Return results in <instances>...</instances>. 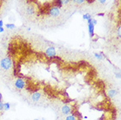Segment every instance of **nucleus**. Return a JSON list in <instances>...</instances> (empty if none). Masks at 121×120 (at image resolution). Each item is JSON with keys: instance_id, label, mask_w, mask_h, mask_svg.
Listing matches in <instances>:
<instances>
[{"instance_id": "f257e3e1", "label": "nucleus", "mask_w": 121, "mask_h": 120, "mask_svg": "<svg viewBox=\"0 0 121 120\" xmlns=\"http://www.w3.org/2000/svg\"><path fill=\"white\" fill-rule=\"evenodd\" d=\"M12 60L10 58H4L0 61V66L4 70H9L12 66Z\"/></svg>"}, {"instance_id": "f03ea898", "label": "nucleus", "mask_w": 121, "mask_h": 120, "mask_svg": "<svg viewBox=\"0 0 121 120\" xmlns=\"http://www.w3.org/2000/svg\"><path fill=\"white\" fill-rule=\"evenodd\" d=\"M26 86V81H24V79H22L21 78H17L15 81V87L17 89H24Z\"/></svg>"}, {"instance_id": "7ed1b4c3", "label": "nucleus", "mask_w": 121, "mask_h": 120, "mask_svg": "<svg viewBox=\"0 0 121 120\" xmlns=\"http://www.w3.org/2000/svg\"><path fill=\"white\" fill-rule=\"evenodd\" d=\"M60 13V10L58 6H53L49 9V14L52 17H57Z\"/></svg>"}, {"instance_id": "20e7f679", "label": "nucleus", "mask_w": 121, "mask_h": 120, "mask_svg": "<svg viewBox=\"0 0 121 120\" xmlns=\"http://www.w3.org/2000/svg\"><path fill=\"white\" fill-rule=\"evenodd\" d=\"M47 56H48L50 58H53L56 56V48L54 47H50L46 50V52H45Z\"/></svg>"}, {"instance_id": "39448f33", "label": "nucleus", "mask_w": 121, "mask_h": 120, "mask_svg": "<svg viewBox=\"0 0 121 120\" xmlns=\"http://www.w3.org/2000/svg\"><path fill=\"white\" fill-rule=\"evenodd\" d=\"M61 112H62V113L63 115H68L71 113V108H70L69 105L65 104V105L63 106L62 108H61Z\"/></svg>"}, {"instance_id": "423d86ee", "label": "nucleus", "mask_w": 121, "mask_h": 120, "mask_svg": "<svg viewBox=\"0 0 121 120\" xmlns=\"http://www.w3.org/2000/svg\"><path fill=\"white\" fill-rule=\"evenodd\" d=\"M40 97H41V94H40V92H33L31 96V98L33 99V101H35V102L38 101L39 99H40Z\"/></svg>"}, {"instance_id": "0eeeda50", "label": "nucleus", "mask_w": 121, "mask_h": 120, "mask_svg": "<svg viewBox=\"0 0 121 120\" xmlns=\"http://www.w3.org/2000/svg\"><path fill=\"white\" fill-rule=\"evenodd\" d=\"M88 28H89V33H90L91 37H93L94 35V25L92 23H89Z\"/></svg>"}, {"instance_id": "6e6552de", "label": "nucleus", "mask_w": 121, "mask_h": 120, "mask_svg": "<svg viewBox=\"0 0 121 120\" xmlns=\"http://www.w3.org/2000/svg\"><path fill=\"white\" fill-rule=\"evenodd\" d=\"M108 95L110 98H113V97H115L116 95H117V91H116V89H110V90H108Z\"/></svg>"}, {"instance_id": "1a4fd4ad", "label": "nucleus", "mask_w": 121, "mask_h": 120, "mask_svg": "<svg viewBox=\"0 0 121 120\" xmlns=\"http://www.w3.org/2000/svg\"><path fill=\"white\" fill-rule=\"evenodd\" d=\"M26 12H27L28 14L32 15V14H33L34 12H35V10H34V8L33 7V6H29V7L27 8V10H26Z\"/></svg>"}, {"instance_id": "9d476101", "label": "nucleus", "mask_w": 121, "mask_h": 120, "mask_svg": "<svg viewBox=\"0 0 121 120\" xmlns=\"http://www.w3.org/2000/svg\"><path fill=\"white\" fill-rule=\"evenodd\" d=\"M65 120H76V118H75L74 115H68L67 117H66V119Z\"/></svg>"}, {"instance_id": "9b49d317", "label": "nucleus", "mask_w": 121, "mask_h": 120, "mask_svg": "<svg viewBox=\"0 0 121 120\" xmlns=\"http://www.w3.org/2000/svg\"><path fill=\"white\" fill-rule=\"evenodd\" d=\"M10 108V104L9 103H3V110L4 111H8Z\"/></svg>"}, {"instance_id": "f8f14e48", "label": "nucleus", "mask_w": 121, "mask_h": 120, "mask_svg": "<svg viewBox=\"0 0 121 120\" xmlns=\"http://www.w3.org/2000/svg\"><path fill=\"white\" fill-rule=\"evenodd\" d=\"M83 19L84 20H90V19H91V15L90 14V13H86V14H84L83 15Z\"/></svg>"}, {"instance_id": "ddd939ff", "label": "nucleus", "mask_w": 121, "mask_h": 120, "mask_svg": "<svg viewBox=\"0 0 121 120\" xmlns=\"http://www.w3.org/2000/svg\"><path fill=\"white\" fill-rule=\"evenodd\" d=\"M6 27L7 29H14L15 25H14V24H6Z\"/></svg>"}, {"instance_id": "4468645a", "label": "nucleus", "mask_w": 121, "mask_h": 120, "mask_svg": "<svg viewBox=\"0 0 121 120\" xmlns=\"http://www.w3.org/2000/svg\"><path fill=\"white\" fill-rule=\"evenodd\" d=\"M94 55H95V57L97 58V59H99V60H101L102 58H103V56H102L100 54H98V53H95L94 54Z\"/></svg>"}, {"instance_id": "2eb2a0df", "label": "nucleus", "mask_w": 121, "mask_h": 120, "mask_svg": "<svg viewBox=\"0 0 121 120\" xmlns=\"http://www.w3.org/2000/svg\"><path fill=\"white\" fill-rule=\"evenodd\" d=\"M3 110V103L0 100V112H2Z\"/></svg>"}, {"instance_id": "dca6fc26", "label": "nucleus", "mask_w": 121, "mask_h": 120, "mask_svg": "<svg viewBox=\"0 0 121 120\" xmlns=\"http://www.w3.org/2000/svg\"><path fill=\"white\" fill-rule=\"evenodd\" d=\"M120 31H121V29H120V26H119V28H118V37L120 38L121 37V33H120Z\"/></svg>"}, {"instance_id": "f3484780", "label": "nucleus", "mask_w": 121, "mask_h": 120, "mask_svg": "<svg viewBox=\"0 0 121 120\" xmlns=\"http://www.w3.org/2000/svg\"><path fill=\"white\" fill-rule=\"evenodd\" d=\"M74 2H75V3H78V4H82V3H83L85 1H84V0H79V1H78V0H76V1H74Z\"/></svg>"}, {"instance_id": "a211bd4d", "label": "nucleus", "mask_w": 121, "mask_h": 120, "mask_svg": "<svg viewBox=\"0 0 121 120\" xmlns=\"http://www.w3.org/2000/svg\"><path fill=\"white\" fill-rule=\"evenodd\" d=\"M3 26V20H0V27Z\"/></svg>"}, {"instance_id": "6ab92c4d", "label": "nucleus", "mask_w": 121, "mask_h": 120, "mask_svg": "<svg viewBox=\"0 0 121 120\" xmlns=\"http://www.w3.org/2000/svg\"><path fill=\"white\" fill-rule=\"evenodd\" d=\"M3 32H4V29H3V27H0V33H3Z\"/></svg>"}, {"instance_id": "aec40b11", "label": "nucleus", "mask_w": 121, "mask_h": 120, "mask_svg": "<svg viewBox=\"0 0 121 120\" xmlns=\"http://www.w3.org/2000/svg\"><path fill=\"white\" fill-rule=\"evenodd\" d=\"M100 3H101L102 4H104V3H105V1H104H104H103V0H100Z\"/></svg>"}, {"instance_id": "412c9836", "label": "nucleus", "mask_w": 121, "mask_h": 120, "mask_svg": "<svg viewBox=\"0 0 121 120\" xmlns=\"http://www.w3.org/2000/svg\"><path fill=\"white\" fill-rule=\"evenodd\" d=\"M2 99V94H1V92H0V100Z\"/></svg>"}, {"instance_id": "4be33fe9", "label": "nucleus", "mask_w": 121, "mask_h": 120, "mask_svg": "<svg viewBox=\"0 0 121 120\" xmlns=\"http://www.w3.org/2000/svg\"><path fill=\"white\" fill-rule=\"evenodd\" d=\"M42 120H45V119H42Z\"/></svg>"}, {"instance_id": "5701e85b", "label": "nucleus", "mask_w": 121, "mask_h": 120, "mask_svg": "<svg viewBox=\"0 0 121 120\" xmlns=\"http://www.w3.org/2000/svg\"><path fill=\"white\" fill-rule=\"evenodd\" d=\"M34 120H40V119H34Z\"/></svg>"}]
</instances>
